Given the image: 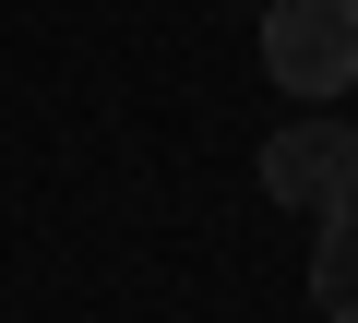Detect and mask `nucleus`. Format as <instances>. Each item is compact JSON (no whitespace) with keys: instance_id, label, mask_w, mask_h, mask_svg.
Listing matches in <instances>:
<instances>
[{"instance_id":"3","label":"nucleus","mask_w":358,"mask_h":323,"mask_svg":"<svg viewBox=\"0 0 358 323\" xmlns=\"http://www.w3.org/2000/svg\"><path fill=\"white\" fill-rule=\"evenodd\" d=\"M310 299H322V323H358V204H322V228H310Z\"/></svg>"},{"instance_id":"2","label":"nucleus","mask_w":358,"mask_h":323,"mask_svg":"<svg viewBox=\"0 0 358 323\" xmlns=\"http://www.w3.org/2000/svg\"><path fill=\"white\" fill-rule=\"evenodd\" d=\"M263 192L275 204H299V216H322V204H358V132L346 120H287L275 144H263Z\"/></svg>"},{"instance_id":"1","label":"nucleus","mask_w":358,"mask_h":323,"mask_svg":"<svg viewBox=\"0 0 358 323\" xmlns=\"http://www.w3.org/2000/svg\"><path fill=\"white\" fill-rule=\"evenodd\" d=\"M263 72H275V96H346L358 84V0H275Z\"/></svg>"}]
</instances>
